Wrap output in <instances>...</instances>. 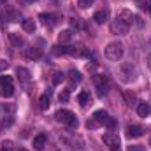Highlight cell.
<instances>
[{
  "instance_id": "obj_1",
  "label": "cell",
  "mask_w": 151,
  "mask_h": 151,
  "mask_svg": "<svg viewBox=\"0 0 151 151\" xmlns=\"http://www.w3.org/2000/svg\"><path fill=\"white\" fill-rule=\"evenodd\" d=\"M132 23H134V14L125 9V11H121L116 16V19L111 23V32L114 35H125V34H128Z\"/></svg>"
},
{
  "instance_id": "obj_2",
  "label": "cell",
  "mask_w": 151,
  "mask_h": 151,
  "mask_svg": "<svg viewBox=\"0 0 151 151\" xmlns=\"http://www.w3.org/2000/svg\"><path fill=\"white\" fill-rule=\"evenodd\" d=\"M118 76H119V79L123 81V83H134L135 79H137V70H135V67L132 65V63H128V62H125V63H121L119 67H118Z\"/></svg>"
},
{
  "instance_id": "obj_3",
  "label": "cell",
  "mask_w": 151,
  "mask_h": 151,
  "mask_svg": "<svg viewBox=\"0 0 151 151\" xmlns=\"http://www.w3.org/2000/svg\"><path fill=\"white\" fill-rule=\"evenodd\" d=\"M55 118H56V121H60V123L67 125L69 128H77V125H79V121H77L76 114L72 113V111H67V109H60V111H56Z\"/></svg>"
},
{
  "instance_id": "obj_4",
  "label": "cell",
  "mask_w": 151,
  "mask_h": 151,
  "mask_svg": "<svg viewBox=\"0 0 151 151\" xmlns=\"http://www.w3.org/2000/svg\"><path fill=\"white\" fill-rule=\"evenodd\" d=\"M123 44L121 42H109L107 47H106V58L111 60V62H119L123 58Z\"/></svg>"
},
{
  "instance_id": "obj_5",
  "label": "cell",
  "mask_w": 151,
  "mask_h": 151,
  "mask_svg": "<svg viewBox=\"0 0 151 151\" xmlns=\"http://www.w3.org/2000/svg\"><path fill=\"white\" fill-rule=\"evenodd\" d=\"M93 83H95V86H97V95L102 99V97L107 93V90H109V79L102 74H95L93 76Z\"/></svg>"
},
{
  "instance_id": "obj_6",
  "label": "cell",
  "mask_w": 151,
  "mask_h": 151,
  "mask_svg": "<svg viewBox=\"0 0 151 151\" xmlns=\"http://www.w3.org/2000/svg\"><path fill=\"white\" fill-rule=\"evenodd\" d=\"M104 142L109 146V151H121V146H119V139H118V135H114V134H104Z\"/></svg>"
},
{
  "instance_id": "obj_7",
  "label": "cell",
  "mask_w": 151,
  "mask_h": 151,
  "mask_svg": "<svg viewBox=\"0 0 151 151\" xmlns=\"http://www.w3.org/2000/svg\"><path fill=\"white\" fill-rule=\"evenodd\" d=\"M39 18L42 19V23H44L46 27H55V25L60 21V14H46V12H42Z\"/></svg>"
},
{
  "instance_id": "obj_8",
  "label": "cell",
  "mask_w": 151,
  "mask_h": 151,
  "mask_svg": "<svg viewBox=\"0 0 151 151\" xmlns=\"http://www.w3.org/2000/svg\"><path fill=\"white\" fill-rule=\"evenodd\" d=\"M142 134H144V128L139 127V125H128L127 127V137H130V139L142 137Z\"/></svg>"
},
{
  "instance_id": "obj_9",
  "label": "cell",
  "mask_w": 151,
  "mask_h": 151,
  "mask_svg": "<svg viewBox=\"0 0 151 151\" xmlns=\"http://www.w3.org/2000/svg\"><path fill=\"white\" fill-rule=\"evenodd\" d=\"M107 19H109V11L107 9H100L93 14V21L97 25H104V23H107Z\"/></svg>"
},
{
  "instance_id": "obj_10",
  "label": "cell",
  "mask_w": 151,
  "mask_h": 151,
  "mask_svg": "<svg viewBox=\"0 0 151 151\" xmlns=\"http://www.w3.org/2000/svg\"><path fill=\"white\" fill-rule=\"evenodd\" d=\"M40 49L39 47H27L25 51H23V56L27 58V60H39L40 58Z\"/></svg>"
},
{
  "instance_id": "obj_11",
  "label": "cell",
  "mask_w": 151,
  "mask_h": 151,
  "mask_svg": "<svg viewBox=\"0 0 151 151\" xmlns=\"http://www.w3.org/2000/svg\"><path fill=\"white\" fill-rule=\"evenodd\" d=\"M46 142H47V135L46 134H39V135L34 137V148L35 150H42L46 146Z\"/></svg>"
},
{
  "instance_id": "obj_12",
  "label": "cell",
  "mask_w": 151,
  "mask_h": 151,
  "mask_svg": "<svg viewBox=\"0 0 151 151\" xmlns=\"http://www.w3.org/2000/svg\"><path fill=\"white\" fill-rule=\"evenodd\" d=\"M16 74H18V79L21 81V83H28L30 81V72H28V69H25V67H18L16 69Z\"/></svg>"
},
{
  "instance_id": "obj_13",
  "label": "cell",
  "mask_w": 151,
  "mask_h": 151,
  "mask_svg": "<svg viewBox=\"0 0 151 151\" xmlns=\"http://www.w3.org/2000/svg\"><path fill=\"white\" fill-rule=\"evenodd\" d=\"M91 118H93L95 121H99L100 125H104V123H106V121L109 119V114L106 113L104 109H100V111H95V113H93V116H91Z\"/></svg>"
},
{
  "instance_id": "obj_14",
  "label": "cell",
  "mask_w": 151,
  "mask_h": 151,
  "mask_svg": "<svg viewBox=\"0 0 151 151\" xmlns=\"http://www.w3.org/2000/svg\"><path fill=\"white\" fill-rule=\"evenodd\" d=\"M39 109L40 111H47L49 109V95L47 93L40 95V99H39Z\"/></svg>"
},
{
  "instance_id": "obj_15",
  "label": "cell",
  "mask_w": 151,
  "mask_h": 151,
  "mask_svg": "<svg viewBox=\"0 0 151 151\" xmlns=\"http://www.w3.org/2000/svg\"><path fill=\"white\" fill-rule=\"evenodd\" d=\"M9 39H11V42H12V44H14L16 47H21V46L25 44L23 37H21V35H18L16 32H11V34H9Z\"/></svg>"
},
{
  "instance_id": "obj_16",
  "label": "cell",
  "mask_w": 151,
  "mask_h": 151,
  "mask_svg": "<svg viewBox=\"0 0 151 151\" xmlns=\"http://www.w3.org/2000/svg\"><path fill=\"white\" fill-rule=\"evenodd\" d=\"M150 104H146V102H141L139 106H137V114L141 116V118H146L148 114H150Z\"/></svg>"
},
{
  "instance_id": "obj_17",
  "label": "cell",
  "mask_w": 151,
  "mask_h": 151,
  "mask_svg": "<svg viewBox=\"0 0 151 151\" xmlns=\"http://www.w3.org/2000/svg\"><path fill=\"white\" fill-rule=\"evenodd\" d=\"M0 95L5 97V99H11V97L14 95V86H12V84H5V86H2Z\"/></svg>"
},
{
  "instance_id": "obj_18",
  "label": "cell",
  "mask_w": 151,
  "mask_h": 151,
  "mask_svg": "<svg viewBox=\"0 0 151 151\" xmlns=\"http://www.w3.org/2000/svg\"><path fill=\"white\" fill-rule=\"evenodd\" d=\"M77 102H79L81 106H88V104L91 102V97H90V93H88V91H81V93L77 95Z\"/></svg>"
},
{
  "instance_id": "obj_19",
  "label": "cell",
  "mask_w": 151,
  "mask_h": 151,
  "mask_svg": "<svg viewBox=\"0 0 151 151\" xmlns=\"http://www.w3.org/2000/svg\"><path fill=\"white\" fill-rule=\"evenodd\" d=\"M23 30L28 34H34L35 32V21L34 19H23Z\"/></svg>"
},
{
  "instance_id": "obj_20",
  "label": "cell",
  "mask_w": 151,
  "mask_h": 151,
  "mask_svg": "<svg viewBox=\"0 0 151 151\" xmlns=\"http://www.w3.org/2000/svg\"><path fill=\"white\" fill-rule=\"evenodd\" d=\"M69 79H70V83L74 84V83H81V81H83V76H81V72H77V70H70V72H69Z\"/></svg>"
},
{
  "instance_id": "obj_21",
  "label": "cell",
  "mask_w": 151,
  "mask_h": 151,
  "mask_svg": "<svg viewBox=\"0 0 151 151\" xmlns=\"http://www.w3.org/2000/svg\"><path fill=\"white\" fill-rule=\"evenodd\" d=\"M70 39H72V32H70V30H63V32H62V34L58 35V40H60L62 44H65V42H69Z\"/></svg>"
},
{
  "instance_id": "obj_22",
  "label": "cell",
  "mask_w": 151,
  "mask_h": 151,
  "mask_svg": "<svg viewBox=\"0 0 151 151\" xmlns=\"http://www.w3.org/2000/svg\"><path fill=\"white\" fill-rule=\"evenodd\" d=\"M14 111H16V106H14V104H2V106H0V113L12 114Z\"/></svg>"
},
{
  "instance_id": "obj_23",
  "label": "cell",
  "mask_w": 151,
  "mask_h": 151,
  "mask_svg": "<svg viewBox=\"0 0 151 151\" xmlns=\"http://www.w3.org/2000/svg\"><path fill=\"white\" fill-rule=\"evenodd\" d=\"M7 11H9V16H7L9 21H18V19H19V14H18L12 7H7Z\"/></svg>"
},
{
  "instance_id": "obj_24",
  "label": "cell",
  "mask_w": 151,
  "mask_h": 151,
  "mask_svg": "<svg viewBox=\"0 0 151 151\" xmlns=\"http://www.w3.org/2000/svg\"><path fill=\"white\" fill-rule=\"evenodd\" d=\"M99 127H102V125H100L99 121H95L93 118H90L88 123H86V128H88V130H95V128H99Z\"/></svg>"
},
{
  "instance_id": "obj_25",
  "label": "cell",
  "mask_w": 151,
  "mask_h": 151,
  "mask_svg": "<svg viewBox=\"0 0 151 151\" xmlns=\"http://www.w3.org/2000/svg\"><path fill=\"white\" fill-rule=\"evenodd\" d=\"M63 79H65V74H63V72H55V74H53V83H55V84H60Z\"/></svg>"
},
{
  "instance_id": "obj_26",
  "label": "cell",
  "mask_w": 151,
  "mask_h": 151,
  "mask_svg": "<svg viewBox=\"0 0 151 151\" xmlns=\"http://www.w3.org/2000/svg\"><path fill=\"white\" fill-rule=\"evenodd\" d=\"M5 84H12L11 76H0V86H5Z\"/></svg>"
},
{
  "instance_id": "obj_27",
  "label": "cell",
  "mask_w": 151,
  "mask_h": 151,
  "mask_svg": "<svg viewBox=\"0 0 151 151\" xmlns=\"http://www.w3.org/2000/svg\"><path fill=\"white\" fill-rule=\"evenodd\" d=\"M12 148H14L12 141H4V142H2V150H5V151H12Z\"/></svg>"
},
{
  "instance_id": "obj_28",
  "label": "cell",
  "mask_w": 151,
  "mask_h": 151,
  "mask_svg": "<svg viewBox=\"0 0 151 151\" xmlns=\"http://www.w3.org/2000/svg\"><path fill=\"white\" fill-rule=\"evenodd\" d=\"M93 2H95V0H79V7H81V9H88Z\"/></svg>"
},
{
  "instance_id": "obj_29",
  "label": "cell",
  "mask_w": 151,
  "mask_h": 151,
  "mask_svg": "<svg viewBox=\"0 0 151 151\" xmlns=\"http://www.w3.org/2000/svg\"><path fill=\"white\" fill-rule=\"evenodd\" d=\"M58 99H60V102H67V100H69V90H63V91L58 95Z\"/></svg>"
},
{
  "instance_id": "obj_30",
  "label": "cell",
  "mask_w": 151,
  "mask_h": 151,
  "mask_svg": "<svg viewBox=\"0 0 151 151\" xmlns=\"http://www.w3.org/2000/svg\"><path fill=\"white\" fill-rule=\"evenodd\" d=\"M7 69H9V62L4 60V58H0V72L2 70H7Z\"/></svg>"
},
{
  "instance_id": "obj_31",
  "label": "cell",
  "mask_w": 151,
  "mask_h": 151,
  "mask_svg": "<svg viewBox=\"0 0 151 151\" xmlns=\"http://www.w3.org/2000/svg\"><path fill=\"white\" fill-rule=\"evenodd\" d=\"M106 125H107V127H109V128H111V130H114V127H116V121H114L113 118H109V119H107V121H106Z\"/></svg>"
},
{
  "instance_id": "obj_32",
  "label": "cell",
  "mask_w": 151,
  "mask_h": 151,
  "mask_svg": "<svg viewBox=\"0 0 151 151\" xmlns=\"http://www.w3.org/2000/svg\"><path fill=\"white\" fill-rule=\"evenodd\" d=\"M128 151H142V148H141V146H130Z\"/></svg>"
},
{
  "instance_id": "obj_33",
  "label": "cell",
  "mask_w": 151,
  "mask_h": 151,
  "mask_svg": "<svg viewBox=\"0 0 151 151\" xmlns=\"http://www.w3.org/2000/svg\"><path fill=\"white\" fill-rule=\"evenodd\" d=\"M148 65H150V69H151V55L148 56Z\"/></svg>"
},
{
  "instance_id": "obj_34",
  "label": "cell",
  "mask_w": 151,
  "mask_h": 151,
  "mask_svg": "<svg viewBox=\"0 0 151 151\" xmlns=\"http://www.w3.org/2000/svg\"><path fill=\"white\" fill-rule=\"evenodd\" d=\"M150 148H151V139H150Z\"/></svg>"
},
{
  "instance_id": "obj_35",
  "label": "cell",
  "mask_w": 151,
  "mask_h": 151,
  "mask_svg": "<svg viewBox=\"0 0 151 151\" xmlns=\"http://www.w3.org/2000/svg\"><path fill=\"white\" fill-rule=\"evenodd\" d=\"M2 2H4V0H0V4H2Z\"/></svg>"
},
{
  "instance_id": "obj_36",
  "label": "cell",
  "mask_w": 151,
  "mask_h": 151,
  "mask_svg": "<svg viewBox=\"0 0 151 151\" xmlns=\"http://www.w3.org/2000/svg\"><path fill=\"white\" fill-rule=\"evenodd\" d=\"M0 151H5V150H0Z\"/></svg>"
}]
</instances>
